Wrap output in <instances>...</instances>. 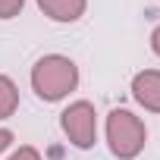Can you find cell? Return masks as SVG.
<instances>
[{
	"instance_id": "obj_8",
	"label": "cell",
	"mask_w": 160,
	"mask_h": 160,
	"mask_svg": "<svg viewBox=\"0 0 160 160\" xmlns=\"http://www.w3.org/2000/svg\"><path fill=\"white\" fill-rule=\"evenodd\" d=\"M7 160H44V157H41V151H38V148H32V144H19Z\"/></svg>"
},
{
	"instance_id": "obj_9",
	"label": "cell",
	"mask_w": 160,
	"mask_h": 160,
	"mask_svg": "<svg viewBox=\"0 0 160 160\" xmlns=\"http://www.w3.org/2000/svg\"><path fill=\"white\" fill-rule=\"evenodd\" d=\"M10 144H13V132L10 129H0V154H3Z\"/></svg>"
},
{
	"instance_id": "obj_6",
	"label": "cell",
	"mask_w": 160,
	"mask_h": 160,
	"mask_svg": "<svg viewBox=\"0 0 160 160\" xmlns=\"http://www.w3.org/2000/svg\"><path fill=\"white\" fill-rule=\"evenodd\" d=\"M16 110H19V88L10 75L0 72V122L10 119Z\"/></svg>"
},
{
	"instance_id": "obj_3",
	"label": "cell",
	"mask_w": 160,
	"mask_h": 160,
	"mask_svg": "<svg viewBox=\"0 0 160 160\" xmlns=\"http://www.w3.org/2000/svg\"><path fill=\"white\" fill-rule=\"evenodd\" d=\"M60 129L69 138L72 148L88 151L98 141V110L91 101H72L63 113H60Z\"/></svg>"
},
{
	"instance_id": "obj_4",
	"label": "cell",
	"mask_w": 160,
	"mask_h": 160,
	"mask_svg": "<svg viewBox=\"0 0 160 160\" xmlns=\"http://www.w3.org/2000/svg\"><path fill=\"white\" fill-rule=\"evenodd\" d=\"M132 98L144 110L160 113V69H141L132 75Z\"/></svg>"
},
{
	"instance_id": "obj_5",
	"label": "cell",
	"mask_w": 160,
	"mask_h": 160,
	"mask_svg": "<svg viewBox=\"0 0 160 160\" xmlns=\"http://www.w3.org/2000/svg\"><path fill=\"white\" fill-rule=\"evenodd\" d=\"M38 10L50 22H78L88 10V0H38Z\"/></svg>"
},
{
	"instance_id": "obj_1",
	"label": "cell",
	"mask_w": 160,
	"mask_h": 160,
	"mask_svg": "<svg viewBox=\"0 0 160 160\" xmlns=\"http://www.w3.org/2000/svg\"><path fill=\"white\" fill-rule=\"evenodd\" d=\"M28 82H32V91L44 104H57L78 88V66H75V60H69L63 53H44L32 66Z\"/></svg>"
},
{
	"instance_id": "obj_7",
	"label": "cell",
	"mask_w": 160,
	"mask_h": 160,
	"mask_svg": "<svg viewBox=\"0 0 160 160\" xmlns=\"http://www.w3.org/2000/svg\"><path fill=\"white\" fill-rule=\"evenodd\" d=\"M25 7V0H0V19H16Z\"/></svg>"
},
{
	"instance_id": "obj_2",
	"label": "cell",
	"mask_w": 160,
	"mask_h": 160,
	"mask_svg": "<svg viewBox=\"0 0 160 160\" xmlns=\"http://www.w3.org/2000/svg\"><path fill=\"white\" fill-rule=\"evenodd\" d=\"M104 132H107L110 154L119 157V160H135L148 144V129H144L141 116H135L132 110H122V107L110 110Z\"/></svg>"
},
{
	"instance_id": "obj_10",
	"label": "cell",
	"mask_w": 160,
	"mask_h": 160,
	"mask_svg": "<svg viewBox=\"0 0 160 160\" xmlns=\"http://www.w3.org/2000/svg\"><path fill=\"white\" fill-rule=\"evenodd\" d=\"M151 50H154V57H160V25L151 32Z\"/></svg>"
}]
</instances>
